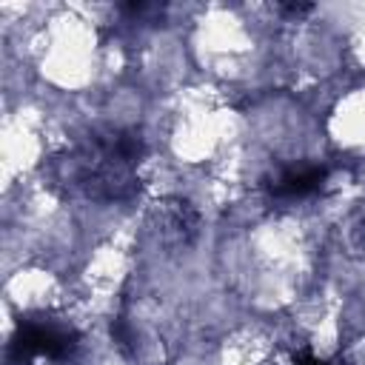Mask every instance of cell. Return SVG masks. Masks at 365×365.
<instances>
[{
  "instance_id": "6da1fadb",
  "label": "cell",
  "mask_w": 365,
  "mask_h": 365,
  "mask_svg": "<svg viewBox=\"0 0 365 365\" xmlns=\"http://www.w3.org/2000/svg\"><path fill=\"white\" fill-rule=\"evenodd\" d=\"M140 154L143 143L134 131L97 134L71 157V180L94 200H125L137 188Z\"/></svg>"
},
{
  "instance_id": "7a4b0ae2",
  "label": "cell",
  "mask_w": 365,
  "mask_h": 365,
  "mask_svg": "<svg viewBox=\"0 0 365 365\" xmlns=\"http://www.w3.org/2000/svg\"><path fill=\"white\" fill-rule=\"evenodd\" d=\"M74 345H77V334L71 328H63L57 322H43V319H26L17 325L9 342V359L14 365H26L37 356L63 359L74 351Z\"/></svg>"
},
{
  "instance_id": "3957f363",
  "label": "cell",
  "mask_w": 365,
  "mask_h": 365,
  "mask_svg": "<svg viewBox=\"0 0 365 365\" xmlns=\"http://www.w3.org/2000/svg\"><path fill=\"white\" fill-rule=\"evenodd\" d=\"M325 168L322 165H302V168H285L268 182L271 197L277 200H294V197H308L325 182Z\"/></svg>"
}]
</instances>
